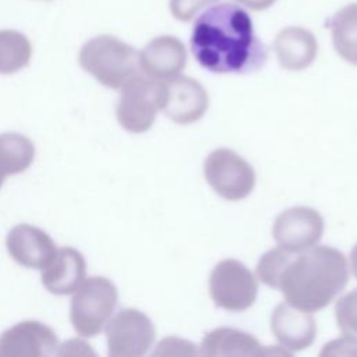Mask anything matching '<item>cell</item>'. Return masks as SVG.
I'll return each mask as SVG.
<instances>
[{"mask_svg":"<svg viewBox=\"0 0 357 357\" xmlns=\"http://www.w3.org/2000/svg\"><path fill=\"white\" fill-rule=\"evenodd\" d=\"M257 278L279 290L286 303L315 312L335 300L349 282V264L342 251L314 245L298 255L272 248L257 264Z\"/></svg>","mask_w":357,"mask_h":357,"instance_id":"1","label":"cell"},{"mask_svg":"<svg viewBox=\"0 0 357 357\" xmlns=\"http://www.w3.org/2000/svg\"><path fill=\"white\" fill-rule=\"evenodd\" d=\"M191 52L204 68L218 74H250L268 60L250 14L236 4H215L194 22Z\"/></svg>","mask_w":357,"mask_h":357,"instance_id":"2","label":"cell"},{"mask_svg":"<svg viewBox=\"0 0 357 357\" xmlns=\"http://www.w3.org/2000/svg\"><path fill=\"white\" fill-rule=\"evenodd\" d=\"M78 63L84 71L110 89H121L139 74L137 49L107 33L88 39L79 49Z\"/></svg>","mask_w":357,"mask_h":357,"instance_id":"3","label":"cell"},{"mask_svg":"<svg viewBox=\"0 0 357 357\" xmlns=\"http://www.w3.org/2000/svg\"><path fill=\"white\" fill-rule=\"evenodd\" d=\"M119 301L116 284L105 276L84 279L70 304V321L82 337H95L110 319Z\"/></svg>","mask_w":357,"mask_h":357,"instance_id":"4","label":"cell"},{"mask_svg":"<svg viewBox=\"0 0 357 357\" xmlns=\"http://www.w3.org/2000/svg\"><path fill=\"white\" fill-rule=\"evenodd\" d=\"M166 99L165 81L137 74L127 81L116 105L119 124L128 132L142 134L148 131Z\"/></svg>","mask_w":357,"mask_h":357,"instance_id":"5","label":"cell"},{"mask_svg":"<svg viewBox=\"0 0 357 357\" xmlns=\"http://www.w3.org/2000/svg\"><path fill=\"white\" fill-rule=\"evenodd\" d=\"M258 294V282L240 261L227 258L218 262L209 276V296L213 304L230 312L250 308Z\"/></svg>","mask_w":357,"mask_h":357,"instance_id":"6","label":"cell"},{"mask_svg":"<svg viewBox=\"0 0 357 357\" xmlns=\"http://www.w3.org/2000/svg\"><path fill=\"white\" fill-rule=\"evenodd\" d=\"M204 176L211 188L227 201H240L248 197L255 185L252 166L227 148L215 149L205 158Z\"/></svg>","mask_w":357,"mask_h":357,"instance_id":"7","label":"cell"},{"mask_svg":"<svg viewBox=\"0 0 357 357\" xmlns=\"http://www.w3.org/2000/svg\"><path fill=\"white\" fill-rule=\"evenodd\" d=\"M107 354L112 357H141L155 340L151 318L137 308H121L105 326Z\"/></svg>","mask_w":357,"mask_h":357,"instance_id":"8","label":"cell"},{"mask_svg":"<svg viewBox=\"0 0 357 357\" xmlns=\"http://www.w3.org/2000/svg\"><path fill=\"white\" fill-rule=\"evenodd\" d=\"M276 244L297 254L318 244L324 234V219L310 206H293L280 212L272 226Z\"/></svg>","mask_w":357,"mask_h":357,"instance_id":"9","label":"cell"},{"mask_svg":"<svg viewBox=\"0 0 357 357\" xmlns=\"http://www.w3.org/2000/svg\"><path fill=\"white\" fill-rule=\"evenodd\" d=\"M59 346L54 331L35 319L21 321L0 335V357H49Z\"/></svg>","mask_w":357,"mask_h":357,"instance_id":"10","label":"cell"},{"mask_svg":"<svg viewBox=\"0 0 357 357\" xmlns=\"http://www.w3.org/2000/svg\"><path fill=\"white\" fill-rule=\"evenodd\" d=\"M163 113L177 124H191L204 117L209 106L205 88L191 77L177 75L165 81Z\"/></svg>","mask_w":357,"mask_h":357,"instance_id":"11","label":"cell"},{"mask_svg":"<svg viewBox=\"0 0 357 357\" xmlns=\"http://www.w3.org/2000/svg\"><path fill=\"white\" fill-rule=\"evenodd\" d=\"M6 245L15 262L31 269L42 271L57 254L52 237L45 230L28 223L14 226L7 234Z\"/></svg>","mask_w":357,"mask_h":357,"instance_id":"12","label":"cell"},{"mask_svg":"<svg viewBox=\"0 0 357 357\" xmlns=\"http://www.w3.org/2000/svg\"><path fill=\"white\" fill-rule=\"evenodd\" d=\"M271 331L290 353L310 347L317 335V324L311 312L298 310L289 303H280L271 314Z\"/></svg>","mask_w":357,"mask_h":357,"instance_id":"13","label":"cell"},{"mask_svg":"<svg viewBox=\"0 0 357 357\" xmlns=\"http://www.w3.org/2000/svg\"><path fill=\"white\" fill-rule=\"evenodd\" d=\"M187 63L183 42L170 35L151 39L139 52V70L155 79L167 81L177 77Z\"/></svg>","mask_w":357,"mask_h":357,"instance_id":"14","label":"cell"},{"mask_svg":"<svg viewBox=\"0 0 357 357\" xmlns=\"http://www.w3.org/2000/svg\"><path fill=\"white\" fill-rule=\"evenodd\" d=\"M85 275L86 264L84 255L73 247H63L57 250L53 261L42 269L40 280L49 293L67 296L79 287Z\"/></svg>","mask_w":357,"mask_h":357,"instance_id":"15","label":"cell"},{"mask_svg":"<svg viewBox=\"0 0 357 357\" xmlns=\"http://www.w3.org/2000/svg\"><path fill=\"white\" fill-rule=\"evenodd\" d=\"M279 64L290 71H300L311 66L318 53L315 36L303 28L289 26L282 29L273 42Z\"/></svg>","mask_w":357,"mask_h":357,"instance_id":"16","label":"cell"},{"mask_svg":"<svg viewBox=\"0 0 357 357\" xmlns=\"http://www.w3.org/2000/svg\"><path fill=\"white\" fill-rule=\"evenodd\" d=\"M199 353L202 356H259L265 353V349L244 331L216 328L202 337Z\"/></svg>","mask_w":357,"mask_h":357,"instance_id":"17","label":"cell"},{"mask_svg":"<svg viewBox=\"0 0 357 357\" xmlns=\"http://www.w3.org/2000/svg\"><path fill=\"white\" fill-rule=\"evenodd\" d=\"M33 142L18 132L0 134V188L7 176L25 172L33 162Z\"/></svg>","mask_w":357,"mask_h":357,"instance_id":"18","label":"cell"},{"mask_svg":"<svg viewBox=\"0 0 357 357\" xmlns=\"http://www.w3.org/2000/svg\"><path fill=\"white\" fill-rule=\"evenodd\" d=\"M332 40L337 54L357 66V3L340 8L331 21Z\"/></svg>","mask_w":357,"mask_h":357,"instance_id":"19","label":"cell"},{"mask_svg":"<svg viewBox=\"0 0 357 357\" xmlns=\"http://www.w3.org/2000/svg\"><path fill=\"white\" fill-rule=\"evenodd\" d=\"M32 56L29 39L15 29H0V74L10 75L25 68Z\"/></svg>","mask_w":357,"mask_h":357,"instance_id":"20","label":"cell"},{"mask_svg":"<svg viewBox=\"0 0 357 357\" xmlns=\"http://www.w3.org/2000/svg\"><path fill=\"white\" fill-rule=\"evenodd\" d=\"M335 317L343 337L357 343V287L337 300Z\"/></svg>","mask_w":357,"mask_h":357,"instance_id":"21","label":"cell"},{"mask_svg":"<svg viewBox=\"0 0 357 357\" xmlns=\"http://www.w3.org/2000/svg\"><path fill=\"white\" fill-rule=\"evenodd\" d=\"M218 0H170V11L180 21H190L198 11Z\"/></svg>","mask_w":357,"mask_h":357,"instance_id":"22","label":"cell"},{"mask_svg":"<svg viewBox=\"0 0 357 357\" xmlns=\"http://www.w3.org/2000/svg\"><path fill=\"white\" fill-rule=\"evenodd\" d=\"M251 10H255V11H261V10H265L268 7H271L276 0H234Z\"/></svg>","mask_w":357,"mask_h":357,"instance_id":"23","label":"cell"},{"mask_svg":"<svg viewBox=\"0 0 357 357\" xmlns=\"http://www.w3.org/2000/svg\"><path fill=\"white\" fill-rule=\"evenodd\" d=\"M350 265H351V272L357 278V244L350 252Z\"/></svg>","mask_w":357,"mask_h":357,"instance_id":"24","label":"cell"},{"mask_svg":"<svg viewBox=\"0 0 357 357\" xmlns=\"http://www.w3.org/2000/svg\"><path fill=\"white\" fill-rule=\"evenodd\" d=\"M38 1H53V0H38Z\"/></svg>","mask_w":357,"mask_h":357,"instance_id":"25","label":"cell"}]
</instances>
